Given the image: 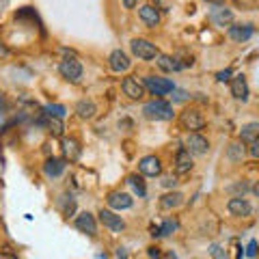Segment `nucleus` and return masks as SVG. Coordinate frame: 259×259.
<instances>
[{
	"mask_svg": "<svg viewBox=\"0 0 259 259\" xmlns=\"http://www.w3.org/2000/svg\"><path fill=\"white\" fill-rule=\"evenodd\" d=\"M143 115L145 119H149V121H171L175 117V112H173V104H168L164 100H153V102H147L143 106Z\"/></svg>",
	"mask_w": 259,
	"mask_h": 259,
	"instance_id": "f257e3e1",
	"label": "nucleus"
},
{
	"mask_svg": "<svg viewBox=\"0 0 259 259\" xmlns=\"http://www.w3.org/2000/svg\"><path fill=\"white\" fill-rule=\"evenodd\" d=\"M130 50H132V54L136 56V59H141V61H151V59H156V56L160 54L156 44H151L149 39H141V37H136V39L130 41Z\"/></svg>",
	"mask_w": 259,
	"mask_h": 259,
	"instance_id": "f03ea898",
	"label": "nucleus"
},
{
	"mask_svg": "<svg viewBox=\"0 0 259 259\" xmlns=\"http://www.w3.org/2000/svg\"><path fill=\"white\" fill-rule=\"evenodd\" d=\"M143 87H145V91H149L151 95H166V93H171L175 84L171 82V80H166V78H162V76H145L143 78Z\"/></svg>",
	"mask_w": 259,
	"mask_h": 259,
	"instance_id": "7ed1b4c3",
	"label": "nucleus"
},
{
	"mask_svg": "<svg viewBox=\"0 0 259 259\" xmlns=\"http://www.w3.org/2000/svg\"><path fill=\"white\" fill-rule=\"evenodd\" d=\"M180 123L188 132H199V130L205 127V117L199 108H186L180 115Z\"/></svg>",
	"mask_w": 259,
	"mask_h": 259,
	"instance_id": "20e7f679",
	"label": "nucleus"
},
{
	"mask_svg": "<svg viewBox=\"0 0 259 259\" xmlns=\"http://www.w3.org/2000/svg\"><path fill=\"white\" fill-rule=\"evenodd\" d=\"M59 71L61 76L67 80V82H80V78H82V65H80L78 59H63L61 65H59Z\"/></svg>",
	"mask_w": 259,
	"mask_h": 259,
	"instance_id": "39448f33",
	"label": "nucleus"
},
{
	"mask_svg": "<svg viewBox=\"0 0 259 259\" xmlns=\"http://www.w3.org/2000/svg\"><path fill=\"white\" fill-rule=\"evenodd\" d=\"M184 145H186L184 149H188L192 156H205V153L209 151V141L205 139V136H201L199 132H188Z\"/></svg>",
	"mask_w": 259,
	"mask_h": 259,
	"instance_id": "423d86ee",
	"label": "nucleus"
},
{
	"mask_svg": "<svg viewBox=\"0 0 259 259\" xmlns=\"http://www.w3.org/2000/svg\"><path fill=\"white\" fill-rule=\"evenodd\" d=\"M97 216H100V223L106 227V229H110L112 233H121L125 229V221L117 212H112V209H100Z\"/></svg>",
	"mask_w": 259,
	"mask_h": 259,
	"instance_id": "0eeeda50",
	"label": "nucleus"
},
{
	"mask_svg": "<svg viewBox=\"0 0 259 259\" xmlns=\"http://www.w3.org/2000/svg\"><path fill=\"white\" fill-rule=\"evenodd\" d=\"M106 203H108V207L112 209V212H121V209H130V207H132L134 199H132V194L115 190V192H110L106 197Z\"/></svg>",
	"mask_w": 259,
	"mask_h": 259,
	"instance_id": "6e6552de",
	"label": "nucleus"
},
{
	"mask_svg": "<svg viewBox=\"0 0 259 259\" xmlns=\"http://www.w3.org/2000/svg\"><path fill=\"white\" fill-rule=\"evenodd\" d=\"M139 171L145 177H158L162 173V162L158 156H145L139 162Z\"/></svg>",
	"mask_w": 259,
	"mask_h": 259,
	"instance_id": "1a4fd4ad",
	"label": "nucleus"
},
{
	"mask_svg": "<svg viewBox=\"0 0 259 259\" xmlns=\"http://www.w3.org/2000/svg\"><path fill=\"white\" fill-rule=\"evenodd\" d=\"M108 65L112 71H117V74H123L132 67V61H130V56L123 52V50H112L110 56H108Z\"/></svg>",
	"mask_w": 259,
	"mask_h": 259,
	"instance_id": "9d476101",
	"label": "nucleus"
},
{
	"mask_svg": "<svg viewBox=\"0 0 259 259\" xmlns=\"http://www.w3.org/2000/svg\"><path fill=\"white\" fill-rule=\"evenodd\" d=\"M227 209H229L231 216L246 218V216H250V212H253V205H250L244 197H233V199H229V203H227Z\"/></svg>",
	"mask_w": 259,
	"mask_h": 259,
	"instance_id": "9b49d317",
	"label": "nucleus"
},
{
	"mask_svg": "<svg viewBox=\"0 0 259 259\" xmlns=\"http://www.w3.org/2000/svg\"><path fill=\"white\" fill-rule=\"evenodd\" d=\"M229 39L231 41H236V44H244L248 41L250 37H253V32L255 28L250 26V24H233V26H229Z\"/></svg>",
	"mask_w": 259,
	"mask_h": 259,
	"instance_id": "f8f14e48",
	"label": "nucleus"
},
{
	"mask_svg": "<svg viewBox=\"0 0 259 259\" xmlns=\"http://www.w3.org/2000/svg\"><path fill=\"white\" fill-rule=\"evenodd\" d=\"M121 89H123V93L130 97V100H136V102L143 100L145 93H147L145 91V87H143V82H139L136 78H125L123 82H121Z\"/></svg>",
	"mask_w": 259,
	"mask_h": 259,
	"instance_id": "ddd939ff",
	"label": "nucleus"
},
{
	"mask_svg": "<svg viewBox=\"0 0 259 259\" xmlns=\"http://www.w3.org/2000/svg\"><path fill=\"white\" fill-rule=\"evenodd\" d=\"M209 20H212L216 26H231L233 24V13L231 9H227L225 5H216L212 11H209Z\"/></svg>",
	"mask_w": 259,
	"mask_h": 259,
	"instance_id": "4468645a",
	"label": "nucleus"
},
{
	"mask_svg": "<svg viewBox=\"0 0 259 259\" xmlns=\"http://www.w3.org/2000/svg\"><path fill=\"white\" fill-rule=\"evenodd\" d=\"M76 229L87 233V236H95V233H97V221H95V216L89 214V212H80L76 216Z\"/></svg>",
	"mask_w": 259,
	"mask_h": 259,
	"instance_id": "2eb2a0df",
	"label": "nucleus"
},
{
	"mask_svg": "<svg viewBox=\"0 0 259 259\" xmlns=\"http://www.w3.org/2000/svg\"><path fill=\"white\" fill-rule=\"evenodd\" d=\"M192 166H194L192 153L188 149H180V151H177V156H175V173L177 175H186V173L192 171Z\"/></svg>",
	"mask_w": 259,
	"mask_h": 259,
	"instance_id": "dca6fc26",
	"label": "nucleus"
},
{
	"mask_svg": "<svg viewBox=\"0 0 259 259\" xmlns=\"http://www.w3.org/2000/svg\"><path fill=\"white\" fill-rule=\"evenodd\" d=\"M231 95H233V100H238V102L248 100V84H246V78L242 74L231 78Z\"/></svg>",
	"mask_w": 259,
	"mask_h": 259,
	"instance_id": "f3484780",
	"label": "nucleus"
},
{
	"mask_svg": "<svg viewBox=\"0 0 259 259\" xmlns=\"http://www.w3.org/2000/svg\"><path fill=\"white\" fill-rule=\"evenodd\" d=\"M139 18L143 20L145 26L156 28L158 24H160V11H158L153 5H143L141 9H139Z\"/></svg>",
	"mask_w": 259,
	"mask_h": 259,
	"instance_id": "a211bd4d",
	"label": "nucleus"
},
{
	"mask_svg": "<svg viewBox=\"0 0 259 259\" xmlns=\"http://www.w3.org/2000/svg\"><path fill=\"white\" fill-rule=\"evenodd\" d=\"M257 141H259V123H257V121H250V123L242 125V130H240V143L253 145Z\"/></svg>",
	"mask_w": 259,
	"mask_h": 259,
	"instance_id": "6ab92c4d",
	"label": "nucleus"
},
{
	"mask_svg": "<svg viewBox=\"0 0 259 259\" xmlns=\"http://www.w3.org/2000/svg\"><path fill=\"white\" fill-rule=\"evenodd\" d=\"M63 156H65V160H69V162H76L78 158H80V143L76 141V139H63Z\"/></svg>",
	"mask_w": 259,
	"mask_h": 259,
	"instance_id": "aec40b11",
	"label": "nucleus"
},
{
	"mask_svg": "<svg viewBox=\"0 0 259 259\" xmlns=\"http://www.w3.org/2000/svg\"><path fill=\"white\" fill-rule=\"evenodd\" d=\"M182 203H184V194L177 192V190L162 194V199H160V207L162 209H175V207H180Z\"/></svg>",
	"mask_w": 259,
	"mask_h": 259,
	"instance_id": "412c9836",
	"label": "nucleus"
},
{
	"mask_svg": "<svg viewBox=\"0 0 259 259\" xmlns=\"http://www.w3.org/2000/svg\"><path fill=\"white\" fill-rule=\"evenodd\" d=\"M76 115L80 117V119H93L95 115H97V106H95V102L93 100H80L78 104H76Z\"/></svg>",
	"mask_w": 259,
	"mask_h": 259,
	"instance_id": "4be33fe9",
	"label": "nucleus"
},
{
	"mask_svg": "<svg viewBox=\"0 0 259 259\" xmlns=\"http://www.w3.org/2000/svg\"><path fill=\"white\" fill-rule=\"evenodd\" d=\"M156 63L162 71H180L184 65L175 59V56H168V54H158L156 56Z\"/></svg>",
	"mask_w": 259,
	"mask_h": 259,
	"instance_id": "5701e85b",
	"label": "nucleus"
},
{
	"mask_svg": "<svg viewBox=\"0 0 259 259\" xmlns=\"http://www.w3.org/2000/svg\"><path fill=\"white\" fill-rule=\"evenodd\" d=\"M63 171H65V160H56V158L46 160L44 173H46L48 177H59V175H63Z\"/></svg>",
	"mask_w": 259,
	"mask_h": 259,
	"instance_id": "b1692460",
	"label": "nucleus"
},
{
	"mask_svg": "<svg viewBox=\"0 0 259 259\" xmlns=\"http://www.w3.org/2000/svg\"><path fill=\"white\" fill-rule=\"evenodd\" d=\"M227 158L231 162H242V158H244V143H231L227 147Z\"/></svg>",
	"mask_w": 259,
	"mask_h": 259,
	"instance_id": "393cba45",
	"label": "nucleus"
},
{
	"mask_svg": "<svg viewBox=\"0 0 259 259\" xmlns=\"http://www.w3.org/2000/svg\"><path fill=\"white\" fill-rule=\"evenodd\" d=\"M46 127H48V132H50L52 136H63V130H65L63 119H61V117H50V115H48Z\"/></svg>",
	"mask_w": 259,
	"mask_h": 259,
	"instance_id": "a878e982",
	"label": "nucleus"
},
{
	"mask_svg": "<svg viewBox=\"0 0 259 259\" xmlns=\"http://www.w3.org/2000/svg\"><path fill=\"white\" fill-rule=\"evenodd\" d=\"M127 184L132 186L134 192L139 194V197H145V194H147V188H145V182H143L141 175H130L127 177Z\"/></svg>",
	"mask_w": 259,
	"mask_h": 259,
	"instance_id": "bb28decb",
	"label": "nucleus"
},
{
	"mask_svg": "<svg viewBox=\"0 0 259 259\" xmlns=\"http://www.w3.org/2000/svg\"><path fill=\"white\" fill-rule=\"evenodd\" d=\"M46 112L50 117H65V106H59V104H50V106H46Z\"/></svg>",
	"mask_w": 259,
	"mask_h": 259,
	"instance_id": "cd10ccee",
	"label": "nucleus"
},
{
	"mask_svg": "<svg viewBox=\"0 0 259 259\" xmlns=\"http://www.w3.org/2000/svg\"><path fill=\"white\" fill-rule=\"evenodd\" d=\"M61 205H63V214L65 216H69V214L76 212V201L71 197H69V201H61Z\"/></svg>",
	"mask_w": 259,
	"mask_h": 259,
	"instance_id": "c85d7f7f",
	"label": "nucleus"
},
{
	"mask_svg": "<svg viewBox=\"0 0 259 259\" xmlns=\"http://www.w3.org/2000/svg\"><path fill=\"white\" fill-rule=\"evenodd\" d=\"M229 192H236V197H242V194H244L246 190H248V184H244V182H240V184H233V186H229V188H227Z\"/></svg>",
	"mask_w": 259,
	"mask_h": 259,
	"instance_id": "c756f323",
	"label": "nucleus"
},
{
	"mask_svg": "<svg viewBox=\"0 0 259 259\" xmlns=\"http://www.w3.org/2000/svg\"><path fill=\"white\" fill-rule=\"evenodd\" d=\"M209 255H212L214 259H227V253L223 250L221 244H212V246H209Z\"/></svg>",
	"mask_w": 259,
	"mask_h": 259,
	"instance_id": "7c9ffc66",
	"label": "nucleus"
},
{
	"mask_svg": "<svg viewBox=\"0 0 259 259\" xmlns=\"http://www.w3.org/2000/svg\"><path fill=\"white\" fill-rule=\"evenodd\" d=\"M175 223L173 221H166V223H162V227H160V236H168V233H173V229H175Z\"/></svg>",
	"mask_w": 259,
	"mask_h": 259,
	"instance_id": "2f4dec72",
	"label": "nucleus"
},
{
	"mask_svg": "<svg viewBox=\"0 0 259 259\" xmlns=\"http://www.w3.org/2000/svg\"><path fill=\"white\" fill-rule=\"evenodd\" d=\"M173 102H186V100H188V93H186V91H182V89H173Z\"/></svg>",
	"mask_w": 259,
	"mask_h": 259,
	"instance_id": "473e14b6",
	"label": "nucleus"
},
{
	"mask_svg": "<svg viewBox=\"0 0 259 259\" xmlns=\"http://www.w3.org/2000/svg\"><path fill=\"white\" fill-rule=\"evenodd\" d=\"M218 82H229L231 80V69H225V71H218V76H216Z\"/></svg>",
	"mask_w": 259,
	"mask_h": 259,
	"instance_id": "72a5a7b5",
	"label": "nucleus"
},
{
	"mask_svg": "<svg viewBox=\"0 0 259 259\" xmlns=\"http://www.w3.org/2000/svg\"><path fill=\"white\" fill-rule=\"evenodd\" d=\"M246 255H248V257H257V242H255V240H250V242H248Z\"/></svg>",
	"mask_w": 259,
	"mask_h": 259,
	"instance_id": "f704fd0d",
	"label": "nucleus"
},
{
	"mask_svg": "<svg viewBox=\"0 0 259 259\" xmlns=\"http://www.w3.org/2000/svg\"><path fill=\"white\" fill-rule=\"evenodd\" d=\"M162 186H164V188H175L177 180H175V177H164V180H162Z\"/></svg>",
	"mask_w": 259,
	"mask_h": 259,
	"instance_id": "c9c22d12",
	"label": "nucleus"
},
{
	"mask_svg": "<svg viewBox=\"0 0 259 259\" xmlns=\"http://www.w3.org/2000/svg\"><path fill=\"white\" fill-rule=\"evenodd\" d=\"M250 156H253V158H259V141L250 145Z\"/></svg>",
	"mask_w": 259,
	"mask_h": 259,
	"instance_id": "e433bc0d",
	"label": "nucleus"
},
{
	"mask_svg": "<svg viewBox=\"0 0 259 259\" xmlns=\"http://www.w3.org/2000/svg\"><path fill=\"white\" fill-rule=\"evenodd\" d=\"M121 3H123L125 9H134V7L139 5V0H121Z\"/></svg>",
	"mask_w": 259,
	"mask_h": 259,
	"instance_id": "4c0bfd02",
	"label": "nucleus"
},
{
	"mask_svg": "<svg viewBox=\"0 0 259 259\" xmlns=\"http://www.w3.org/2000/svg\"><path fill=\"white\" fill-rule=\"evenodd\" d=\"M160 255H162L160 248H149V257H151V259H160Z\"/></svg>",
	"mask_w": 259,
	"mask_h": 259,
	"instance_id": "58836bf2",
	"label": "nucleus"
},
{
	"mask_svg": "<svg viewBox=\"0 0 259 259\" xmlns=\"http://www.w3.org/2000/svg\"><path fill=\"white\" fill-rule=\"evenodd\" d=\"M162 259H177V255L173 250H166V253H162Z\"/></svg>",
	"mask_w": 259,
	"mask_h": 259,
	"instance_id": "ea45409f",
	"label": "nucleus"
},
{
	"mask_svg": "<svg viewBox=\"0 0 259 259\" xmlns=\"http://www.w3.org/2000/svg\"><path fill=\"white\" fill-rule=\"evenodd\" d=\"M250 190H253V194H255V197H259V180H257L253 186H250Z\"/></svg>",
	"mask_w": 259,
	"mask_h": 259,
	"instance_id": "a19ab883",
	"label": "nucleus"
},
{
	"mask_svg": "<svg viewBox=\"0 0 259 259\" xmlns=\"http://www.w3.org/2000/svg\"><path fill=\"white\" fill-rule=\"evenodd\" d=\"M205 3H209V5H214V7H216V5H223L225 0H205Z\"/></svg>",
	"mask_w": 259,
	"mask_h": 259,
	"instance_id": "79ce46f5",
	"label": "nucleus"
}]
</instances>
